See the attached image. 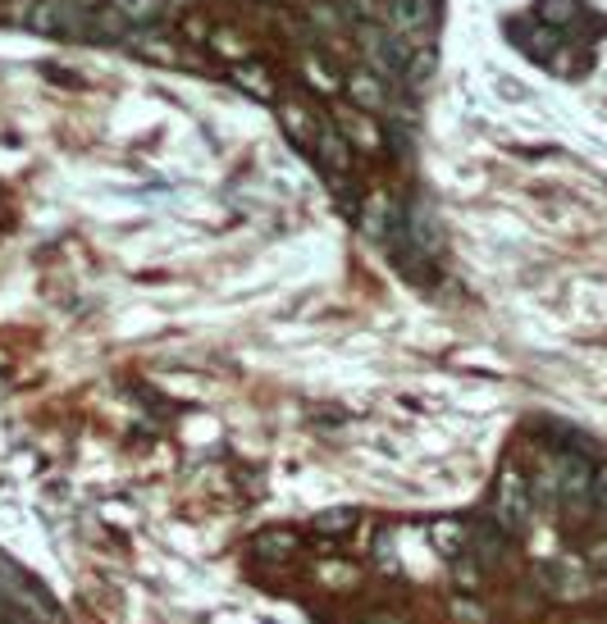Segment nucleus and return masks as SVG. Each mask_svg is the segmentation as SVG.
<instances>
[{"label":"nucleus","mask_w":607,"mask_h":624,"mask_svg":"<svg viewBox=\"0 0 607 624\" xmlns=\"http://www.w3.org/2000/svg\"><path fill=\"white\" fill-rule=\"evenodd\" d=\"M343 137L352 142V146H366V151H379V128L366 119V115H357L347 128H343Z\"/></svg>","instance_id":"obj_19"},{"label":"nucleus","mask_w":607,"mask_h":624,"mask_svg":"<svg viewBox=\"0 0 607 624\" xmlns=\"http://www.w3.org/2000/svg\"><path fill=\"white\" fill-rule=\"evenodd\" d=\"M548 579H552V592L558 597H585V575H575V565L548 569Z\"/></svg>","instance_id":"obj_18"},{"label":"nucleus","mask_w":607,"mask_h":624,"mask_svg":"<svg viewBox=\"0 0 607 624\" xmlns=\"http://www.w3.org/2000/svg\"><path fill=\"white\" fill-rule=\"evenodd\" d=\"M502 548H508V533H502L498 525H489V519H479V525H471V552L479 556V565L502 561Z\"/></svg>","instance_id":"obj_11"},{"label":"nucleus","mask_w":607,"mask_h":624,"mask_svg":"<svg viewBox=\"0 0 607 624\" xmlns=\"http://www.w3.org/2000/svg\"><path fill=\"white\" fill-rule=\"evenodd\" d=\"M347 96L357 100V106L366 110V115H374V110H384V77H374L370 69H357V73H347Z\"/></svg>","instance_id":"obj_10"},{"label":"nucleus","mask_w":607,"mask_h":624,"mask_svg":"<svg viewBox=\"0 0 607 624\" xmlns=\"http://www.w3.org/2000/svg\"><path fill=\"white\" fill-rule=\"evenodd\" d=\"M529 511H535V497H529V479L516 470V465H502L498 475V492H493V525L502 533H521L529 525Z\"/></svg>","instance_id":"obj_3"},{"label":"nucleus","mask_w":607,"mask_h":624,"mask_svg":"<svg viewBox=\"0 0 607 624\" xmlns=\"http://www.w3.org/2000/svg\"><path fill=\"white\" fill-rule=\"evenodd\" d=\"M357 37H361L370 73L384 77V83H402V69H407V60H412V46L402 41V37H393L384 23H361Z\"/></svg>","instance_id":"obj_2"},{"label":"nucleus","mask_w":607,"mask_h":624,"mask_svg":"<svg viewBox=\"0 0 607 624\" xmlns=\"http://www.w3.org/2000/svg\"><path fill=\"white\" fill-rule=\"evenodd\" d=\"M311 19H316V28H324V33H338V14L329 10V5H316V10H311Z\"/></svg>","instance_id":"obj_26"},{"label":"nucleus","mask_w":607,"mask_h":624,"mask_svg":"<svg viewBox=\"0 0 607 624\" xmlns=\"http://www.w3.org/2000/svg\"><path fill=\"white\" fill-rule=\"evenodd\" d=\"M429 542L452 561V556H462L466 548H471V529L466 525H457V519H439L435 529H429Z\"/></svg>","instance_id":"obj_13"},{"label":"nucleus","mask_w":607,"mask_h":624,"mask_svg":"<svg viewBox=\"0 0 607 624\" xmlns=\"http://www.w3.org/2000/svg\"><path fill=\"white\" fill-rule=\"evenodd\" d=\"M552 470H558V502L567 511H580L590 502L594 492V465L580 456V452H562L558 460H552Z\"/></svg>","instance_id":"obj_5"},{"label":"nucleus","mask_w":607,"mask_h":624,"mask_svg":"<svg viewBox=\"0 0 607 624\" xmlns=\"http://www.w3.org/2000/svg\"><path fill=\"white\" fill-rule=\"evenodd\" d=\"M316 160L324 169L329 183H347L352 178V165H357V151H352V142L343 137L338 123H320V137H316Z\"/></svg>","instance_id":"obj_6"},{"label":"nucleus","mask_w":607,"mask_h":624,"mask_svg":"<svg viewBox=\"0 0 607 624\" xmlns=\"http://www.w3.org/2000/svg\"><path fill=\"white\" fill-rule=\"evenodd\" d=\"M571 19H580V0H539V23L548 28H567Z\"/></svg>","instance_id":"obj_16"},{"label":"nucleus","mask_w":607,"mask_h":624,"mask_svg":"<svg viewBox=\"0 0 607 624\" xmlns=\"http://www.w3.org/2000/svg\"><path fill=\"white\" fill-rule=\"evenodd\" d=\"M293 548H297V533L293 529H261L257 538H251V552H257L261 561H288L293 556Z\"/></svg>","instance_id":"obj_12"},{"label":"nucleus","mask_w":607,"mask_h":624,"mask_svg":"<svg viewBox=\"0 0 607 624\" xmlns=\"http://www.w3.org/2000/svg\"><path fill=\"white\" fill-rule=\"evenodd\" d=\"M311 529L324 533V538H338V533H347V529H357V511H347V506H338V511H320V515L311 519Z\"/></svg>","instance_id":"obj_15"},{"label":"nucleus","mask_w":607,"mask_h":624,"mask_svg":"<svg viewBox=\"0 0 607 624\" xmlns=\"http://www.w3.org/2000/svg\"><path fill=\"white\" fill-rule=\"evenodd\" d=\"M211 46L219 50V56H229L234 64H242V60H247V50H242L238 33H211Z\"/></svg>","instance_id":"obj_22"},{"label":"nucleus","mask_w":607,"mask_h":624,"mask_svg":"<svg viewBox=\"0 0 607 624\" xmlns=\"http://www.w3.org/2000/svg\"><path fill=\"white\" fill-rule=\"evenodd\" d=\"M279 123H284V133H288L293 146H316V137H320V119L301 106V100H284Z\"/></svg>","instance_id":"obj_8"},{"label":"nucleus","mask_w":607,"mask_h":624,"mask_svg":"<svg viewBox=\"0 0 607 624\" xmlns=\"http://www.w3.org/2000/svg\"><path fill=\"white\" fill-rule=\"evenodd\" d=\"M429 23H435V0H389L384 5V28L412 50L429 46Z\"/></svg>","instance_id":"obj_4"},{"label":"nucleus","mask_w":607,"mask_h":624,"mask_svg":"<svg viewBox=\"0 0 607 624\" xmlns=\"http://www.w3.org/2000/svg\"><path fill=\"white\" fill-rule=\"evenodd\" d=\"M435 73H439V56H435V46H420V50H412L407 69H402V83H407V92H412V96H425L429 87H435Z\"/></svg>","instance_id":"obj_9"},{"label":"nucleus","mask_w":607,"mask_h":624,"mask_svg":"<svg viewBox=\"0 0 607 624\" xmlns=\"http://www.w3.org/2000/svg\"><path fill=\"white\" fill-rule=\"evenodd\" d=\"M452 579H457L462 588H475L479 584V556L466 548L462 556H452Z\"/></svg>","instance_id":"obj_20"},{"label":"nucleus","mask_w":607,"mask_h":624,"mask_svg":"<svg viewBox=\"0 0 607 624\" xmlns=\"http://www.w3.org/2000/svg\"><path fill=\"white\" fill-rule=\"evenodd\" d=\"M234 83H238L242 92H251L257 100H274L270 69H265V64H257V60H242V64H234Z\"/></svg>","instance_id":"obj_14"},{"label":"nucleus","mask_w":607,"mask_h":624,"mask_svg":"<svg viewBox=\"0 0 607 624\" xmlns=\"http://www.w3.org/2000/svg\"><path fill=\"white\" fill-rule=\"evenodd\" d=\"M590 502L607 515V465H598V470H594V492H590Z\"/></svg>","instance_id":"obj_24"},{"label":"nucleus","mask_w":607,"mask_h":624,"mask_svg":"<svg viewBox=\"0 0 607 624\" xmlns=\"http://www.w3.org/2000/svg\"><path fill=\"white\" fill-rule=\"evenodd\" d=\"M23 28H33L41 37H73V41H87V14L73 5V0H33V10H19L14 14Z\"/></svg>","instance_id":"obj_1"},{"label":"nucleus","mask_w":607,"mask_h":624,"mask_svg":"<svg viewBox=\"0 0 607 624\" xmlns=\"http://www.w3.org/2000/svg\"><path fill=\"white\" fill-rule=\"evenodd\" d=\"M590 569H594V575L607 584V538H598L594 548H590Z\"/></svg>","instance_id":"obj_25"},{"label":"nucleus","mask_w":607,"mask_h":624,"mask_svg":"<svg viewBox=\"0 0 607 624\" xmlns=\"http://www.w3.org/2000/svg\"><path fill=\"white\" fill-rule=\"evenodd\" d=\"M46 624H50V620H46Z\"/></svg>","instance_id":"obj_27"},{"label":"nucleus","mask_w":607,"mask_h":624,"mask_svg":"<svg viewBox=\"0 0 607 624\" xmlns=\"http://www.w3.org/2000/svg\"><path fill=\"white\" fill-rule=\"evenodd\" d=\"M119 10L129 23H156L160 19V0H119Z\"/></svg>","instance_id":"obj_21"},{"label":"nucleus","mask_w":607,"mask_h":624,"mask_svg":"<svg viewBox=\"0 0 607 624\" xmlns=\"http://www.w3.org/2000/svg\"><path fill=\"white\" fill-rule=\"evenodd\" d=\"M384 211H389V201H384V196H374V201H370V211H366V219H361L370 238H379V232H384Z\"/></svg>","instance_id":"obj_23"},{"label":"nucleus","mask_w":607,"mask_h":624,"mask_svg":"<svg viewBox=\"0 0 607 624\" xmlns=\"http://www.w3.org/2000/svg\"><path fill=\"white\" fill-rule=\"evenodd\" d=\"M407 242H412L420 255L443 251V228H439V219H435V215H429L425 196H416V201H412V211H407Z\"/></svg>","instance_id":"obj_7"},{"label":"nucleus","mask_w":607,"mask_h":624,"mask_svg":"<svg viewBox=\"0 0 607 624\" xmlns=\"http://www.w3.org/2000/svg\"><path fill=\"white\" fill-rule=\"evenodd\" d=\"M307 83L316 87V92H338L343 83H338V73H334V64H329V60H320V56H307Z\"/></svg>","instance_id":"obj_17"}]
</instances>
